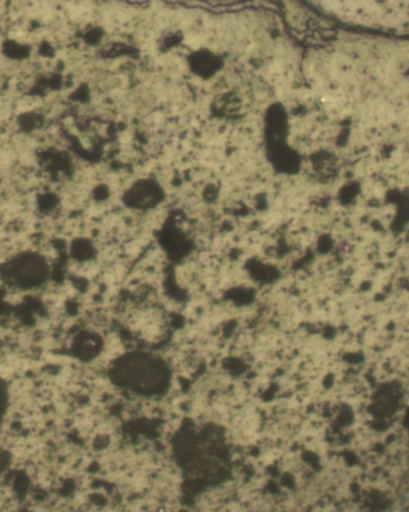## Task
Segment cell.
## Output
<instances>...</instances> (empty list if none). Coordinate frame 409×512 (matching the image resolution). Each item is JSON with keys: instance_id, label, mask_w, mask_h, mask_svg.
I'll return each mask as SVG.
<instances>
[{"instance_id": "1", "label": "cell", "mask_w": 409, "mask_h": 512, "mask_svg": "<svg viewBox=\"0 0 409 512\" xmlns=\"http://www.w3.org/2000/svg\"><path fill=\"white\" fill-rule=\"evenodd\" d=\"M164 198L162 187L156 181L142 180L134 184L125 194L126 204L133 209H151Z\"/></svg>"}, {"instance_id": "2", "label": "cell", "mask_w": 409, "mask_h": 512, "mask_svg": "<svg viewBox=\"0 0 409 512\" xmlns=\"http://www.w3.org/2000/svg\"><path fill=\"white\" fill-rule=\"evenodd\" d=\"M9 405V390L6 383L0 379V423L3 422Z\"/></svg>"}]
</instances>
